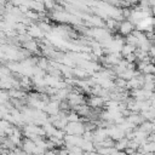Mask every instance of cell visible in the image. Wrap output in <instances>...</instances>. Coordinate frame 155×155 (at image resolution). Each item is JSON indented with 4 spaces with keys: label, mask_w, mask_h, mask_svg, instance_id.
<instances>
[{
    "label": "cell",
    "mask_w": 155,
    "mask_h": 155,
    "mask_svg": "<svg viewBox=\"0 0 155 155\" xmlns=\"http://www.w3.org/2000/svg\"><path fill=\"white\" fill-rule=\"evenodd\" d=\"M67 120H68V122H79L81 119H80V116H79V114H78V113L71 111L70 114H68Z\"/></svg>",
    "instance_id": "cell-14"
},
{
    "label": "cell",
    "mask_w": 155,
    "mask_h": 155,
    "mask_svg": "<svg viewBox=\"0 0 155 155\" xmlns=\"http://www.w3.org/2000/svg\"><path fill=\"white\" fill-rule=\"evenodd\" d=\"M134 30V25L130 22V21H122L120 23V27H119V31L121 35H126L128 36L130 34H132Z\"/></svg>",
    "instance_id": "cell-2"
},
{
    "label": "cell",
    "mask_w": 155,
    "mask_h": 155,
    "mask_svg": "<svg viewBox=\"0 0 155 155\" xmlns=\"http://www.w3.org/2000/svg\"><path fill=\"white\" fill-rule=\"evenodd\" d=\"M35 148H36V144H35V142H33L31 139L25 138V139L23 140L22 150H23L24 153H27V154H31V155H33V153H34Z\"/></svg>",
    "instance_id": "cell-4"
},
{
    "label": "cell",
    "mask_w": 155,
    "mask_h": 155,
    "mask_svg": "<svg viewBox=\"0 0 155 155\" xmlns=\"http://www.w3.org/2000/svg\"><path fill=\"white\" fill-rule=\"evenodd\" d=\"M44 5H45L46 10H47V8H48V10H53V8L56 7V2H53V1H45Z\"/></svg>",
    "instance_id": "cell-21"
},
{
    "label": "cell",
    "mask_w": 155,
    "mask_h": 155,
    "mask_svg": "<svg viewBox=\"0 0 155 155\" xmlns=\"http://www.w3.org/2000/svg\"><path fill=\"white\" fill-rule=\"evenodd\" d=\"M24 48H27L29 52H38V42H35L34 40L27 42V44H23Z\"/></svg>",
    "instance_id": "cell-11"
},
{
    "label": "cell",
    "mask_w": 155,
    "mask_h": 155,
    "mask_svg": "<svg viewBox=\"0 0 155 155\" xmlns=\"http://www.w3.org/2000/svg\"><path fill=\"white\" fill-rule=\"evenodd\" d=\"M127 69L128 70H136V63H128Z\"/></svg>",
    "instance_id": "cell-23"
},
{
    "label": "cell",
    "mask_w": 155,
    "mask_h": 155,
    "mask_svg": "<svg viewBox=\"0 0 155 155\" xmlns=\"http://www.w3.org/2000/svg\"><path fill=\"white\" fill-rule=\"evenodd\" d=\"M136 51H137V46L126 44V45L122 47L121 54H122V57H126V56H128V54H131V53H136Z\"/></svg>",
    "instance_id": "cell-7"
},
{
    "label": "cell",
    "mask_w": 155,
    "mask_h": 155,
    "mask_svg": "<svg viewBox=\"0 0 155 155\" xmlns=\"http://www.w3.org/2000/svg\"><path fill=\"white\" fill-rule=\"evenodd\" d=\"M138 38L133 34H130L128 36H126V44H130V45H133V46H138Z\"/></svg>",
    "instance_id": "cell-13"
},
{
    "label": "cell",
    "mask_w": 155,
    "mask_h": 155,
    "mask_svg": "<svg viewBox=\"0 0 155 155\" xmlns=\"http://www.w3.org/2000/svg\"><path fill=\"white\" fill-rule=\"evenodd\" d=\"M82 138L84 140H87V142H93V138H94V131H86L84 134H82Z\"/></svg>",
    "instance_id": "cell-16"
},
{
    "label": "cell",
    "mask_w": 155,
    "mask_h": 155,
    "mask_svg": "<svg viewBox=\"0 0 155 155\" xmlns=\"http://www.w3.org/2000/svg\"><path fill=\"white\" fill-rule=\"evenodd\" d=\"M81 149L84 150V153H92V151H96V145L93 144V142L84 140V143L81 145Z\"/></svg>",
    "instance_id": "cell-9"
},
{
    "label": "cell",
    "mask_w": 155,
    "mask_h": 155,
    "mask_svg": "<svg viewBox=\"0 0 155 155\" xmlns=\"http://www.w3.org/2000/svg\"><path fill=\"white\" fill-rule=\"evenodd\" d=\"M28 34L31 36V38H41L44 35L41 28L36 24H31L30 27H28Z\"/></svg>",
    "instance_id": "cell-6"
},
{
    "label": "cell",
    "mask_w": 155,
    "mask_h": 155,
    "mask_svg": "<svg viewBox=\"0 0 155 155\" xmlns=\"http://www.w3.org/2000/svg\"><path fill=\"white\" fill-rule=\"evenodd\" d=\"M73 75L80 78V79H84V78H86L88 75V73L82 68H75V69H73Z\"/></svg>",
    "instance_id": "cell-12"
},
{
    "label": "cell",
    "mask_w": 155,
    "mask_h": 155,
    "mask_svg": "<svg viewBox=\"0 0 155 155\" xmlns=\"http://www.w3.org/2000/svg\"><path fill=\"white\" fill-rule=\"evenodd\" d=\"M87 103H88V105H90V107H92V108L104 107V104H105L104 99H103L102 97H99V96H91V97H90V99L87 101Z\"/></svg>",
    "instance_id": "cell-5"
},
{
    "label": "cell",
    "mask_w": 155,
    "mask_h": 155,
    "mask_svg": "<svg viewBox=\"0 0 155 155\" xmlns=\"http://www.w3.org/2000/svg\"><path fill=\"white\" fill-rule=\"evenodd\" d=\"M114 82H115V86L117 88H126V85H127V81L126 80H124L121 78H116Z\"/></svg>",
    "instance_id": "cell-15"
},
{
    "label": "cell",
    "mask_w": 155,
    "mask_h": 155,
    "mask_svg": "<svg viewBox=\"0 0 155 155\" xmlns=\"http://www.w3.org/2000/svg\"><path fill=\"white\" fill-rule=\"evenodd\" d=\"M128 139L125 137V138H122L121 140H119V142H116V144H115V148H116V150L117 151H125V149L126 148H128Z\"/></svg>",
    "instance_id": "cell-8"
},
{
    "label": "cell",
    "mask_w": 155,
    "mask_h": 155,
    "mask_svg": "<svg viewBox=\"0 0 155 155\" xmlns=\"http://www.w3.org/2000/svg\"><path fill=\"white\" fill-rule=\"evenodd\" d=\"M39 27H40L41 30H44V31H50V30H51V25H50L48 23H46V22H41V23L39 24Z\"/></svg>",
    "instance_id": "cell-19"
},
{
    "label": "cell",
    "mask_w": 155,
    "mask_h": 155,
    "mask_svg": "<svg viewBox=\"0 0 155 155\" xmlns=\"http://www.w3.org/2000/svg\"><path fill=\"white\" fill-rule=\"evenodd\" d=\"M87 18L90 19V22H91V23H93V24L98 25V28H101V27L103 25V21H102V18H101V17H87Z\"/></svg>",
    "instance_id": "cell-17"
},
{
    "label": "cell",
    "mask_w": 155,
    "mask_h": 155,
    "mask_svg": "<svg viewBox=\"0 0 155 155\" xmlns=\"http://www.w3.org/2000/svg\"><path fill=\"white\" fill-rule=\"evenodd\" d=\"M108 138H109V136H108V128L98 127L94 131V138H93V142L94 143H102V142H104Z\"/></svg>",
    "instance_id": "cell-3"
},
{
    "label": "cell",
    "mask_w": 155,
    "mask_h": 155,
    "mask_svg": "<svg viewBox=\"0 0 155 155\" xmlns=\"http://www.w3.org/2000/svg\"><path fill=\"white\" fill-rule=\"evenodd\" d=\"M138 130L139 131H143V132H145V133H150V132H153V122H150V121H144L139 127H138Z\"/></svg>",
    "instance_id": "cell-10"
},
{
    "label": "cell",
    "mask_w": 155,
    "mask_h": 155,
    "mask_svg": "<svg viewBox=\"0 0 155 155\" xmlns=\"http://www.w3.org/2000/svg\"><path fill=\"white\" fill-rule=\"evenodd\" d=\"M142 88H143V90H145V91H150V92H153V91H155V84L145 82V84H144V86H143Z\"/></svg>",
    "instance_id": "cell-18"
},
{
    "label": "cell",
    "mask_w": 155,
    "mask_h": 155,
    "mask_svg": "<svg viewBox=\"0 0 155 155\" xmlns=\"http://www.w3.org/2000/svg\"><path fill=\"white\" fill-rule=\"evenodd\" d=\"M58 155H70L69 151L67 149H59L58 150Z\"/></svg>",
    "instance_id": "cell-22"
},
{
    "label": "cell",
    "mask_w": 155,
    "mask_h": 155,
    "mask_svg": "<svg viewBox=\"0 0 155 155\" xmlns=\"http://www.w3.org/2000/svg\"><path fill=\"white\" fill-rule=\"evenodd\" d=\"M136 58H137L136 53H131V54H128V56L125 57V59H126L128 63H136Z\"/></svg>",
    "instance_id": "cell-20"
},
{
    "label": "cell",
    "mask_w": 155,
    "mask_h": 155,
    "mask_svg": "<svg viewBox=\"0 0 155 155\" xmlns=\"http://www.w3.org/2000/svg\"><path fill=\"white\" fill-rule=\"evenodd\" d=\"M108 128V136L109 138H111L114 142H119L122 138H125L126 132H124L117 125L116 126H111V127H107Z\"/></svg>",
    "instance_id": "cell-1"
}]
</instances>
